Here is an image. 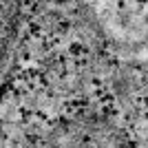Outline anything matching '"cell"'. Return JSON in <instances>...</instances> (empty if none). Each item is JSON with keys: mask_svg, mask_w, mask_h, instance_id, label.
I'll return each instance as SVG.
<instances>
[{"mask_svg": "<svg viewBox=\"0 0 148 148\" xmlns=\"http://www.w3.org/2000/svg\"><path fill=\"white\" fill-rule=\"evenodd\" d=\"M51 148H126V142L106 119L75 117L51 133Z\"/></svg>", "mask_w": 148, "mask_h": 148, "instance_id": "1", "label": "cell"}]
</instances>
